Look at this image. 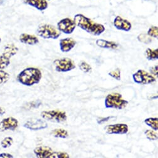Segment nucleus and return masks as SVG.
Listing matches in <instances>:
<instances>
[{"instance_id":"obj_23","label":"nucleus","mask_w":158,"mask_h":158,"mask_svg":"<svg viewBox=\"0 0 158 158\" xmlns=\"http://www.w3.org/2000/svg\"><path fill=\"white\" fill-rule=\"evenodd\" d=\"M79 68L84 73H88L92 71V67L87 62L82 61L79 64Z\"/></svg>"},{"instance_id":"obj_18","label":"nucleus","mask_w":158,"mask_h":158,"mask_svg":"<svg viewBox=\"0 0 158 158\" xmlns=\"http://www.w3.org/2000/svg\"><path fill=\"white\" fill-rule=\"evenodd\" d=\"M96 44L101 48L107 49H117L119 46V45L115 42L109 41L104 39H98Z\"/></svg>"},{"instance_id":"obj_31","label":"nucleus","mask_w":158,"mask_h":158,"mask_svg":"<svg viewBox=\"0 0 158 158\" xmlns=\"http://www.w3.org/2000/svg\"><path fill=\"white\" fill-rule=\"evenodd\" d=\"M41 104H42L41 101L38 100V101H32V102H29V104H27L26 105V106L27 107V109H30L32 107V108H37L40 106H41Z\"/></svg>"},{"instance_id":"obj_1","label":"nucleus","mask_w":158,"mask_h":158,"mask_svg":"<svg viewBox=\"0 0 158 158\" xmlns=\"http://www.w3.org/2000/svg\"><path fill=\"white\" fill-rule=\"evenodd\" d=\"M74 21L76 26H78L93 35H100L106 31V28L102 24L95 23L82 14L76 15Z\"/></svg>"},{"instance_id":"obj_5","label":"nucleus","mask_w":158,"mask_h":158,"mask_svg":"<svg viewBox=\"0 0 158 158\" xmlns=\"http://www.w3.org/2000/svg\"><path fill=\"white\" fill-rule=\"evenodd\" d=\"M41 116L46 120L57 123L63 122L67 119L66 112L58 110L43 111L41 113Z\"/></svg>"},{"instance_id":"obj_3","label":"nucleus","mask_w":158,"mask_h":158,"mask_svg":"<svg viewBox=\"0 0 158 158\" xmlns=\"http://www.w3.org/2000/svg\"><path fill=\"white\" fill-rule=\"evenodd\" d=\"M128 101L123 99L119 93H112L108 94L105 99V106L107 109H116L118 110L125 108Z\"/></svg>"},{"instance_id":"obj_29","label":"nucleus","mask_w":158,"mask_h":158,"mask_svg":"<svg viewBox=\"0 0 158 158\" xmlns=\"http://www.w3.org/2000/svg\"><path fill=\"white\" fill-rule=\"evenodd\" d=\"M147 34L151 37H153V38H157L158 37V28L157 26H151Z\"/></svg>"},{"instance_id":"obj_25","label":"nucleus","mask_w":158,"mask_h":158,"mask_svg":"<svg viewBox=\"0 0 158 158\" xmlns=\"http://www.w3.org/2000/svg\"><path fill=\"white\" fill-rule=\"evenodd\" d=\"M10 64V60L3 55H0V69H3Z\"/></svg>"},{"instance_id":"obj_22","label":"nucleus","mask_w":158,"mask_h":158,"mask_svg":"<svg viewBox=\"0 0 158 158\" xmlns=\"http://www.w3.org/2000/svg\"><path fill=\"white\" fill-rule=\"evenodd\" d=\"M10 78V75L7 72L0 69V85L5 84L8 81Z\"/></svg>"},{"instance_id":"obj_15","label":"nucleus","mask_w":158,"mask_h":158,"mask_svg":"<svg viewBox=\"0 0 158 158\" xmlns=\"http://www.w3.org/2000/svg\"><path fill=\"white\" fill-rule=\"evenodd\" d=\"M24 3L40 11H43L48 8L47 0H24Z\"/></svg>"},{"instance_id":"obj_13","label":"nucleus","mask_w":158,"mask_h":158,"mask_svg":"<svg viewBox=\"0 0 158 158\" xmlns=\"http://www.w3.org/2000/svg\"><path fill=\"white\" fill-rule=\"evenodd\" d=\"M114 26L117 29L125 32L130 31L132 27L131 24L128 21L119 16H117L115 18L114 21Z\"/></svg>"},{"instance_id":"obj_14","label":"nucleus","mask_w":158,"mask_h":158,"mask_svg":"<svg viewBox=\"0 0 158 158\" xmlns=\"http://www.w3.org/2000/svg\"><path fill=\"white\" fill-rule=\"evenodd\" d=\"M76 42L71 37L62 39L60 41V47L62 52H68L76 45Z\"/></svg>"},{"instance_id":"obj_37","label":"nucleus","mask_w":158,"mask_h":158,"mask_svg":"<svg viewBox=\"0 0 158 158\" xmlns=\"http://www.w3.org/2000/svg\"><path fill=\"white\" fill-rule=\"evenodd\" d=\"M48 1H50V0H48Z\"/></svg>"},{"instance_id":"obj_9","label":"nucleus","mask_w":158,"mask_h":158,"mask_svg":"<svg viewBox=\"0 0 158 158\" xmlns=\"http://www.w3.org/2000/svg\"><path fill=\"white\" fill-rule=\"evenodd\" d=\"M24 127L29 130L37 131L45 129L47 128V123L42 119L40 118H32L26 122Z\"/></svg>"},{"instance_id":"obj_26","label":"nucleus","mask_w":158,"mask_h":158,"mask_svg":"<svg viewBox=\"0 0 158 158\" xmlns=\"http://www.w3.org/2000/svg\"><path fill=\"white\" fill-rule=\"evenodd\" d=\"M137 39L139 42L146 44H149L152 42V39H151V37H149L147 34L142 33L138 36Z\"/></svg>"},{"instance_id":"obj_4","label":"nucleus","mask_w":158,"mask_h":158,"mask_svg":"<svg viewBox=\"0 0 158 158\" xmlns=\"http://www.w3.org/2000/svg\"><path fill=\"white\" fill-rule=\"evenodd\" d=\"M37 34L45 39H57L61 35V32L58 28L48 24L39 25L37 29Z\"/></svg>"},{"instance_id":"obj_36","label":"nucleus","mask_w":158,"mask_h":158,"mask_svg":"<svg viewBox=\"0 0 158 158\" xmlns=\"http://www.w3.org/2000/svg\"><path fill=\"white\" fill-rule=\"evenodd\" d=\"M1 41H2V39H1V38H0V42H1Z\"/></svg>"},{"instance_id":"obj_34","label":"nucleus","mask_w":158,"mask_h":158,"mask_svg":"<svg viewBox=\"0 0 158 158\" xmlns=\"http://www.w3.org/2000/svg\"><path fill=\"white\" fill-rule=\"evenodd\" d=\"M13 157L14 156L13 155H11V154H9V153L4 152V153L0 154V157H2V158H13Z\"/></svg>"},{"instance_id":"obj_10","label":"nucleus","mask_w":158,"mask_h":158,"mask_svg":"<svg viewBox=\"0 0 158 158\" xmlns=\"http://www.w3.org/2000/svg\"><path fill=\"white\" fill-rule=\"evenodd\" d=\"M18 127V121L13 117L3 118L0 122V131L3 132L7 130H15Z\"/></svg>"},{"instance_id":"obj_12","label":"nucleus","mask_w":158,"mask_h":158,"mask_svg":"<svg viewBox=\"0 0 158 158\" xmlns=\"http://www.w3.org/2000/svg\"><path fill=\"white\" fill-rule=\"evenodd\" d=\"M36 156L39 158H53L55 151L48 146H38L34 149Z\"/></svg>"},{"instance_id":"obj_27","label":"nucleus","mask_w":158,"mask_h":158,"mask_svg":"<svg viewBox=\"0 0 158 158\" xmlns=\"http://www.w3.org/2000/svg\"><path fill=\"white\" fill-rule=\"evenodd\" d=\"M109 75L113 78H115L117 81L121 80V71L120 69L117 68L111 71L109 73Z\"/></svg>"},{"instance_id":"obj_7","label":"nucleus","mask_w":158,"mask_h":158,"mask_svg":"<svg viewBox=\"0 0 158 158\" xmlns=\"http://www.w3.org/2000/svg\"><path fill=\"white\" fill-rule=\"evenodd\" d=\"M53 64L55 70L57 72H68L76 68V64L73 60L68 58H63L54 61Z\"/></svg>"},{"instance_id":"obj_33","label":"nucleus","mask_w":158,"mask_h":158,"mask_svg":"<svg viewBox=\"0 0 158 158\" xmlns=\"http://www.w3.org/2000/svg\"><path fill=\"white\" fill-rule=\"evenodd\" d=\"M149 70H150L151 73L152 75H154L156 77H157V75H158V69H157V65L154 66L152 67H151L149 68Z\"/></svg>"},{"instance_id":"obj_20","label":"nucleus","mask_w":158,"mask_h":158,"mask_svg":"<svg viewBox=\"0 0 158 158\" xmlns=\"http://www.w3.org/2000/svg\"><path fill=\"white\" fill-rule=\"evenodd\" d=\"M50 134L56 138H66L68 137V132L64 129L62 128H57L53 130Z\"/></svg>"},{"instance_id":"obj_17","label":"nucleus","mask_w":158,"mask_h":158,"mask_svg":"<svg viewBox=\"0 0 158 158\" xmlns=\"http://www.w3.org/2000/svg\"><path fill=\"white\" fill-rule=\"evenodd\" d=\"M19 48L13 44H9L4 47L2 55L10 59V58L15 56L18 52Z\"/></svg>"},{"instance_id":"obj_21","label":"nucleus","mask_w":158,"mask_h":158,"mask_svg":"<svg viewBox=\"0 0 158 158\" xmlns=\"http://www.w3.org/2000/svg\"><path fill=\"white\" fill-rule=\"evenodd\" d=\"M144 123L148 126L150 127L154 131L158 130V118L157 117H149L144 120Z\"/></svg>"},{"instance_id":"obj_24","label":"nucleus","mask_w":158,"mask_h":158,"mask_svg":"<svg viewBox=\"0 0 158 158\" xmlns=\"http://www.w3.org/2000/svg\"><path fill=\"white\" fill-rule=\"evenodd\" d=\"M144 134L146 138L151 141H155L157 140L158 138L157 134L156 132H154V130H146L144 131Z\"/></svg>"},{"instance_id":"obj_35","label":"nucleus","mask_w":158,"mask_h":158,"mask_svg":"<svg viewBox=\"0 0 158 158\" xmlns=\"http://www.w3.org/2000/svg\"><path fill=\"white\" fill-rule=\"evenodd\" d=\"M5 113H6L5 110L3 108L0 107V116H2V115H4Z\"/></svg>"},{"instance_id":"obj_32","label":"nucleus","mask_w":158,"mask_h":158,"mask_svg":"<svg viewBox=\"0 0 158 158\" xmlns=\"http://www.w3.org/2000/svg\"><path fill=\"white\" fill-rule=\"evenodd\" d=\"M113 118H116V117H115V116H109V117H107L99 118L97 119V122H98V124L101 125V124H103L105 122H108L110 120L113 119Z\"/></svg>"},{"instance_id":"obj_19","label":"nucleus","mask_w":158,"mask_h":158,"mask_svg":"<svg viewBox=\"0 0 158 158\" xmlns=\"http://www.w3.org/2000/svg\"><path fill=\"white\" fill-rule=\"evenodd\" d=\"M145 56L148 60H155L158 59V48L151 49L147 48L144 52Z\"/></svg>"},{"instance_id":"obj_8","label":"nucleus","mask_w":158,"mask_h":158,"mask_svg":"<svg viewBox=\"0 0 158 158\" xmlns=\"http://www.w3.org/2000/svg\"><path fill=\"white\" fill-rule=\"evenodd\" d=\"M57 27L60 32L66 34H71L74 32L76 25L74 20L66 18L60 21L57 23Z\"/></svg>"},{"instance_id":"obj_16","label":"nucleus","mask_w":158,"mask_h":158,"mask_svg":"<svg viewBox=\"0 0 158 158\" xmlns=\"http://www.w3.org/2000/svg\"><path fill=\"white\" fill-rule=\"evenodd\" d=\"M19 39L21 42L29 45H35L39 42V39L35 35L26 33L21 34Z\"/></svg>"},{"instance_id":"obj_11","label":"nucleus","mask_w":158,"mask_h":158,"mask_svg":"<svg viewBox=\"0 0 158 158\" xmlns=\"http://www.w3.org/2000/svg\"><path fill=\"white\" fill-rule=\"evenodd\" d=\"M105 130L107 134L110 135H123L128 133V127L127 124L124 123L109 125L105 127Z\"/></svg>"},{"instance_id":"obj_2","label":"nucleus","mask_w":158,"mask_h":158,"mask_svg":"<svg viewBox=\"0 0 158 158\" xmlns=\"http://www.w3.org/2000/svg\"><path fill=\"white\" fill-rule=\"evenodd\" d=\"M42 79V72L37 68H27L21 71L18 76L17 81L23 85L32 86L38 84Z\"/></svg>"},{"instance_id":"obj_6","label":"nucleus","mask_w":158,"mask_h":158,"mask_svg":"<svg viewBox=\"0 0 158 158\" xmlns=\"http://www.w3.org/2000/svg\"><path fill=\"white\" fill-rule=\"evenodd\" d=\"M134 82L139 85H149L156 81V78L151 74L147 71L139 69L132 75Z\"/></svg>"},{"instance_id":"obj_30","label":"nucleus","mask_w":158,"mask_h":158,"mask_svg":"<svg viewBox=\"0 0 158 158\" xmlns=\"http://www.w3.org/2000/svg\"><path fill=\"white\" fill-rule=\"evenodd\" d=\"M69 158V156L68 153L64 152H55L53 158Z\"/></svg>"},{"instance_id":"obj_28","label":"nucleus","mask_w":158,"mask_h":158,"mask_svg":"<svg viewBox=\"0 0 158 158\" xmlns=\"http://www.w3.org/2000/svg\"><path fill=\"white\" fill-rule=\"evenodd\" d=\"M13 143V139L11 137H6L1 141V145L3 148L10 147Z\"/></svg>"}]
</instances>
